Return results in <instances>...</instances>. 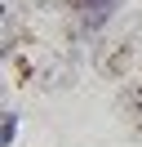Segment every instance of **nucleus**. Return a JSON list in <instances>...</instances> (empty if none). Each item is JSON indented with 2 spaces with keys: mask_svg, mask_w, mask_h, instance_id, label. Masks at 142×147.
<instances>
[{
  "mask_svg": "<svg viewBox=\"0 0 142 147\" xmlns=\"http://www.w3.org/2000/svg\"><path fill=\"white\" fill-rule=\"evenodd\" d=\"M13 134H18V116H13V111H5V134H0V143H13Z\"/></svg>",
  "mask_w": 142,
  "mask_h": 147,
  "instance_id": "2",
  "label": "nucleus"
},
{
  "mask_svg": "<svg viewBox=\"0 0 142 147\" xmlns=\"http://www.w3.org/2000/svg\"><path fill=\"white\" fill-rule=\"evenodd\" d=\"M124 0H71V13H76V27L80 31H102L107 22L115 18Z\"/></svg>",
  "mask_w": 142,
  "mask_h": 147,
  "instance_id": "1",
  "label": "nucleus"
}]
</instances>
